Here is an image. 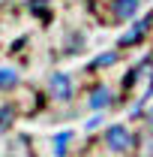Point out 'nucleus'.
<instances>
[{
  "mask_svg": "<svg viewBox=\"0 0 153 157\" xmlns=\"http://www.w3.org/2000/svg\"><path fill=\"white\" fill-rule=\"evenodd\" d=\"M153 36V9L150 12H141L135 21H129V27L117 36V48L126 52V48H138L141 42H147Z\"/></svg>",
  "mask_w": 153,
  "mask_h": 157,
  "instance_id": "1",
  "label": "nucleus"
},
{
  "mask_svg": "<svg viewBox=\"0 0 153 157\" xmlns=\"http://www.w3.org/2000/svg\"><path fill=\"white\" fill-rule=\"evenodd\" d=\"M105 3V9H102V15L99 18L105 21V24H129L141 15V6H144V0H102Z\"/></svg>",
  "mask_w": 153,
  "mask_h": 157,
  "instance_id": "2",
  "label": "nucleus"
},
{
  "mask_svg": "<svg viewBox=\"0 0 153 157\" xmlns=\"http://www.w3.org/2000/svg\"><path fill=\"white\" fill-rule=\"evenodd\" d=\"M102 142H105V148H108V151H114V154H126V151L135 145L129 127H123V124H111V127H105Z\"/></svg>",
  "mask_w": 153,
  "mask_h": 157,
  "instance_id": "3",
  "label": "nucleus"
},
{
  "mask_svg": "<svg viewBox=\"0 0 153 157\" xmlns=\"http://www.w3.org/2000/svg\"><path fill=\"white\" fill-rule=\"evenodd\" d=\"M48 94H51V100H57V103H69V100L75 97V78L69 76V73H51L48 76Z\"/></svg>",
  "mask_w": 153,
  "mask_h": 157,
  "instance_id": "4",
  "label": "nucleus"
},
{
  "mask_svg": "<svg viewBox=\"0 0 153 157\" xmlns=\"http://www.w3.org/2000/svg\"><path fill=\"white\" fill-rule=\"evenodd\" d=\"M111 103H114V91H111L105 82H99V85H93V88H90V94H87V106H90L93 112L108 109Z\"/></svg>",
  "mask_w": 153,
  "mask_h": 157,
  "instance_id": "5",
  "label": "nucleus"
},
{
  "mask_svg": "<svg viewBox=\"0 0 153 157\" xmlns=\"http://www.w3.org/2000/svg\"><path fill=\"white\" fill-rule=\"evenodd\" d=\"M114 63H120V48H108V52H99L90 63H87V73H102V70H111Z\"/></svg>",
  "mask_w": 153,
  "mask_h": 157,
  "instance_id": "6",
  "label": "nucleus"
},
{
  "mask_svg": "<svg viewBox=\"0 0 153 157\" xmlns=\"http://www.w3.org/2000/svg\"><path fill=\"white\" fill-rule=\"evenodd\" d=\"M24 6H27V12H30V15H36L39 21H51V15H54L51 0H27Z\"/></svg>",
  "mask_w": 153,
  "mask_h": 157,
  "instance_id": "7",
  "label": "nucleus"
},
{
  "mask_svg": "<svg viewBox=\"0 0 153 157\" xmlns=\"http://www.w3.org/2000/svg\"><path fill=\"white\" fill-rule=\"evenodd\" d=\"M84 42H87L84 33L72 30V33H66V42H63V48H60V52H63L66 58H69V55H81V52H84Z\"/></svg>",
  "mask_w": 153,
  "mask_h": 157,
  "instance_id": "8",
  "label": "nucleus"
},
{
  "mask_svg": "<svg viewBox=\"0 0 153 157\" xmlns=\"http://www.w3.org/2000/svg\"><path fill=\"white\" fill-rule=\"evenodd\" d=\"M18 82H21L18 67H0V91H12V88H18Z\"/></svg>",
  "mask_w": 153,
  "mask_h": 157,
  "instance_id": "9",
  "label": "nucleus"
},
{
  "mask_svg": "<svg viewBox=\"0 0 153 157\" xmlns=\"http://www.w3.org/2000/svg\"><path fill=\"white\" fill-rule=\"evenodd\" d=\"M147 124H150V130H153V106L147 109Z\"/></svg>",
  "mask_w": 153,
  "mask_h": 157,
  "instance_id": "10",
  "label": "nucleus"
}]
</instances>
